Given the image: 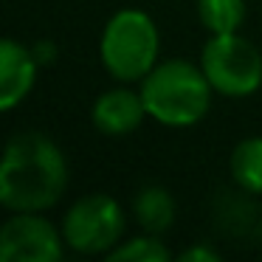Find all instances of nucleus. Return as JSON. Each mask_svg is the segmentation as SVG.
<instances>
[{"instance_id":"5","label":"nucleus","mask_w":262,"mask_h":262,"mask_svg":"<svg viewBox=\"0 0 262 262\" xmlns=\"http://www.w3.org/2000/svg\"><path fill=\"white\" fill-rule=\"evenodd\" d=\"M124 234V211L110 194H85L68 209L62 237L79 254H110Z\"/></svg>"},{"instance_id":"1","label":"nucleus","mask_w":262,"mask_h":262,"mask_svg":"<svg viewBox=\"0 0 262 262\" xmlns=\"http://www.w3.org/2000/svg\"><path fill=\"white\" fill-rule=\"evenodd\" d=\"M68 161L46 133H17L0 161V203L9 211H46L65 194Z\"/></svg>"},{"instance_id":"11","label":"nucleus","mask_w":262,"mask_h":262,"mask_svg":"<svg viewBox=\"0 0 262 262\" xmlns=\"http://www.w3.org/2000/svg\"><path fill=\"white\" fill-rule=\"evenodd\" d=\"M245 0H198V17L209 34H234L245 23Z\"/></svg>"},{"instance_id":"10","label":"nucleus","mask_w":262,"mask_h":262,"mask_svg":"<svg viewBox=\"0 0 262 262\" xmlns=\"http://www.w3.org/2000/svg\"><path fill=\"white\" fill-rule=\"evenodd\" d=\"M231 178L243 192L262 194V136H251L234 147Z\"/></svg>"},{"instance_id":"12","label":"nucleus","mask_w":262,"mask_h":262,"mask_svg":"<svg viewBox=\"0 0 262 262\" xmlns=\"http://www.w3.org/2000/svg\"><path fill=\"white\" fill-rule=\"evenodd\" d=\"M172 254L158 234H144V237L124 239L107 254V262H169Z\"/></svg>"},{"instance_id":"14","label":"nucleus","mask_w":262,"mask_h":262,"mask_svg":"<svg viewBox=\"0 0 262 262\" xmlns=\"http://www.w3.org/2000/svg\"><path fill=\"white\" fill-rule=\"evenodd\" d=\"M31 51H34V57H37V62H40V65H51L54 57H57V48H54V42H37Z\"/></svg>"},{"instance_id":"3","label":"nucleus","mask_w":262,"mask_h":262,"mask_svg":"<svg viewBox=\"0 0 262 262\" xmlns=\"http://www.w3.org/2000/svg\"><path fill=\"white\" fill-rule=\"evenodd\" d=\"M158 26L141 9L116 12L99 42L104 71L119 82H141L158 65Z\"/></svg>"},{"instance_id":"7","label":"nucleus","mask_w":262,"mask_h":262,"mask_svg":"<svg viewBox=\"0 0 262 262\" xmlns=\"http://www.w3.org/2000/svg\"><path fill=\"white\" fill-rule=\"evenodd\" d=\"M37 57L23 42L6 40L0 42V110H14L31 93L37 79Z\"/></svg>"},{"instance_id":"13","label":"nucleus","mask_w":262,"mask_h":262,"mask_svg":"<svg viewBox=\"0 0 262 262\" xmlns=\"http://www.w3.org/2000/svg\"><path fill=\"white\" fill-rule=\"evenodd\" d=\"M181 259L183 262H217L220 254L214 248H209V245H192V248H186L181 254Z\"/></svg>"},{"instance_id":"2","label":"nucleus","mask_w":262,"mask_h":262,"mask_svg":"<svg viewBox=\"0 0 262 262\" xmlns=\"http://www.w3.org/2000/svg\"><path fill=\"white\" fill-rule=\"evenodd\" d=\"M211 91L203 68L186 59L158 62L141 79V99L147 116L164 127H192L206 116Z\"/></svg>"},{"instance_id":"9","label":"nucleus","mask_w":262,"mask_h":262,"mask_svg":"<svg viewBox=\"0 0 262 262\" xmlns=\"http://www.w3.org/2000/svg\"><path fill=\"white\" fill-rule=\"evenodd\" d=\"M175 211H178L175 198L169 194V189L158 186V183L141 186L133 198V214L147 234L169 231L172 223H175Z\"/></svg>"},{"instance_id":"8","label":"nucleus","mask_w":262,"mask_h":262,"mask_svg":"<svg viewBox=\"0 0 262 262\" xmlns=\"http://www.w3.org/2000/svg\"><path fill=\"white\" fill-rule=\"evenodd\" d=\"M147 107H144L141 91H130V88H113V91L102 93L93 104V124L104 136H127L141 127Z\"/></svg>"},{"instance_id":"4","label":"nucleus","mask_w":262,"mask_h":262,"mask_svg":"<svg viewBox=\"0 0 262 262\" xmlns=\"http://www.w3.org/2000/svg\"><path fill=\"white\" fill-rule=\"evenodd\" d=\"M200 68L217 93L231 99L251 96L262 85V54L237 31L211 34L200 51Z\"/></svg>"},{"instance_id":"6","label":"nucleus","mask_w":262,"mask_h":262,"mask_svg":"<svg viewBox=\"0 0 262 262\" xmlns=\"http://www.w3.org/2000/svg\"><path fill=\"white\" fill-rule=\"evenodd\" d=\"M65 237L40 211H14L0 228L3 262H59Z\"/></svg>"}]
</instances>
